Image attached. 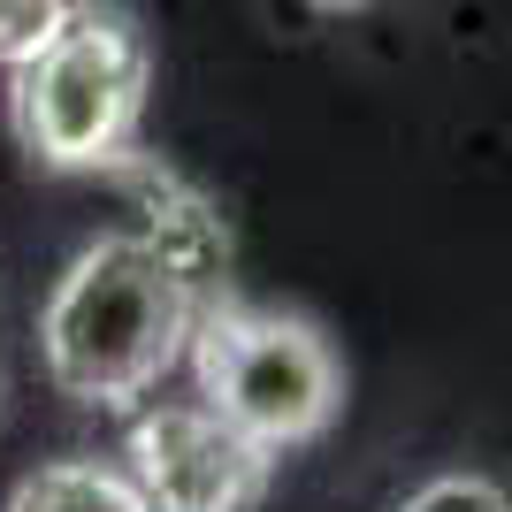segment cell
Masks as SVG:
<instances>
[{
	"label": "cell",
	"instance_id": "obj_1",
	"mask_svg": "<svg viewBox=\"0 0 512 512\" xmlns=\"http://www.w3.org/2000/svg\"><path fill=\"white\" fill-rule=\"evenodd\" d=\"M39 344L62 398L138 406L192 344V283L153 237H100L54 283Z\"/></svg>",
	"mask_w": 512,
	"mask_h": 512
},
{
	"label": "cell",
	"instance_id": "obj_2",
	"mask_svg": "<svg viewBox=\"0 0 512 512\" xmlns=\"http://www.w3.org/2000/svg\"><path fill=\"white\" fill-rule=\"evenodd\" d=\"M146 85V23L123 0H69V16L8 77V123H16L23 153L46 169H107L130 153Z\"/></svg>",
	"mask_w": 512,
	"mask_h": 512
},
{
	"label": "cell",
	"instance_id": "obj_3",
	"mask_svg": "<svg viewBox=\"0 0 512 512\" xmlns=\"http://www.w3.org/2000/svg\"><path fill=\"white\" fill-rule=\"evenodd\" d=\"M192 367L199 398L260 451L314 444L344 406V367L329 337L291 314H245V306L192 314Z\"/></svg>",
	"mask_w": 512,
	"mask_h": 512
},
{
	"label": "cell",
	"instance_id": "obj_4",
	"mask_svg": "<svg viewBox=\"0 0 512 512\" xmlns=\"http://www.w3.org/2000/svg\"><path fill=\"white\" fill-rule=\"evenodd\" d=\"M268 459L245 428L199 406H146L123 436V474L146 512H245L268 490Z\"/></svg>",
	"mask_w": 512,
	"mask_h": 512
},
{
	"label": "cell",
	"instance_id": "obj_5",
	"mask_svg": "<svg viewBox=\"0 0 512 512\" xmlns=\"http://www.w3.org/2000/svg\"><path fill=\"white\" fill-rule=\"evenodd\" d=\"M8 512H146V497L130 490V474L92 467V459H62V467L23 474Z\"/></svg>",
	"mask_w": 512,
	"mask_h": 512
},
{
	"label": "cell",
	"instance_id": "obj_6",
	"mask_svg": "<svg viewBox=\"0 0 512 512\" xmlns=\"http://www.w3.org/2000/svg\"><path fill=\"white\" fill-rule=\"evenodd\" d=\"M390 512H512V497L497 482H482V474H444V482L413 490L406 505H390Z\"/></svg>",
	"mask_w": 512,
	"mask_h": 512
},
{
	"label": "cell",
	"instance_id": "obj_7",
	"mask_svg": "<svg viewBox=\"0 0 512 512\" xmlns=\"http://www.w3.org/2000/svg\"><path fill=\"white\" fill-rule=\"evenodd\" d=\"M62 16H69V0H0V69H16Z\"/></svg>",
	"mask_w": 512,
	"mask_h": 512
},
{
	"label": "cell",
	"instance_id": "obj_8",
	"mask_svg": "<svg viewBox=\"0 0 512 512\" xmlns=\"http://www.w3.org/2000/svg\"><path fill=\"white\" fill-rule=\"evenodd\" d=\"M306 8H321V16H352V8H367V0H306Z\"/></svg>",
	"mask_w": 512,
	"mask_h": 512
}]
</instances>
